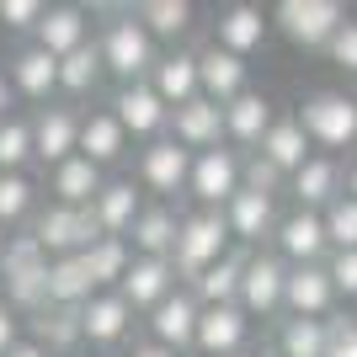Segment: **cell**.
<instances>
[{
	"label": "cell",
	"mask_w": 357,
	"mask_h": 357,
	"mask_svg": "<svg viewBox=\"0 0 357 357\" xmlns=\"http://www.w3.org/2000/svg\"><path fill=\"white\" fill-rule=\"evenodd\" d=\"M96 48H102L107 75H112L118 86H139V80H149L155 64H160V43L149 38L139 11H112L102 22V32H96Z\"/></svg>",
	"instance_id": "6da1fadb"
},
{
	"label": "cell",
	"mask_w": 357,
	"mask_h": 357,
	"mask_svg": "<svg viewBox=\"0 0 357 357\" xmlns=\"http://www.w3.org/2000/svg\"><path fill=\"white\" fill-rule=\"evenodd\" d=\"M0 288H6V304H11L22 320H32L38 310H48V256L32 235H11L6 245V261H0Z\"/></svg>",
	"instance_id": "7a4b0ae2"
},
{
	"label": "cell",
	"mask_w": 357,
	"mask_h": 357,
	"mask_svg": "<svg viewBox=\"0 0 357 357\" xmlns=\"http://www.w3.org/2000/svg\"><path fill=\"white\" fill-rule=\"evenodd\" d=\"M229 224H224V213L213 208H197L181 219V235H176V251H171V267H176V278H187V283H197L203 272L213 267V261H224L229 256Z\"/></svg>",
	"instance_id": "3957f363"
},
{
	"label": "cell",
	"mask_w": 357,
	"mask_h": 357,
	"mask_svg": "<svg viewBox=\"0 0 357 357\" xmlns=\"http://www.w3.org/2000/svg\"><path fill=\"white\" fill-rule=\"evenodd\" d=\"M347 22L352 16H347L342 0H278L272 6V27L294 48H331Z\"/></svg>",
	"instance_id": "277c9868"
},
{
	"label": "cell",
	"mask_w": 357,
	"mask_h": 357,
	"mask_svg": "<svg viewBox=\"0 0 357 357\" xmlns=\"http://www.w3.org/2000/svg\"><path fill=\"white\" fill-rule=\"evenodd\" d=\"M298 123H304L310 144L352 149L357 144V96H347V91H314V96H304V107H298Z\"/></svg>",
	"instance_id": "5b68a950"
},
{
	"label": "cell",
	"mask_w": 357,
	"mask_h": 357,
	"mask_svg": "<svg viewBox=\"0 0 357 357\" xmlns=\"http://www.w3.org/2000/svg\"><path fill=\"white\" fill-rule=\"evenodd\" d=\"M27 235L43 245L48 261H59V256H80V251H91V245L102 240V229H96L91 208H64V203H48V208L32 219Z\"/></svg>",
	"instance_id": "8992f818"
},
{
	"label": "cell",
	"mask_w": 357,
	"mask_h": 357,
	"mask_svg": "<svg viewBox=\"0 0 357 357\" xmlns=\"http://www.w3.org/2000/svg\"><path fill=\"white\" fill-rule=\"evenodd\" d=\"M80 107L70 102H48L32 112V149H38V165L43 171H54V165L75 160L80 155Z\"/></svg>",
	"instance_id": "52a82bcc"
},
{
	"label": "cell",
	"mask_w": 357,
	"mask_h": 357,
	"mask_svg": "<svg viewBox=\"0 0 357 357\" xmlns=\"http://www.w3.org/2000/svg\"><path fill=\"white\" fill-rule=\"evenodd\" d=\"M245 187V160H240V149L219 144V149H203L192 160V187L187 192L197 197V208H213L224 213V203Z\"/></svg>",
	"instance_id": "ba28073f"
},
{
	"label": "cell",
	"mask_w": 357,
	"mask_h": 357,
	"mask_svg": "<svg viewBox=\"0 0 357 357\" xmlns=\"http://www.w3.org/2000/svg\"><path fill=\"white\" fill-rule=\"evenodd\" d=\"M192 149H181L176 139L165 134V139H155V144H144L139 149V187L144 192H155L165 203V197H181L187 187H192Z\"/></svg>",
	"instance_id": "9c48e42d"
},
{
	"label": "cell",
	"mask_w": 357,
	"mask_h": 357,
	"mask_svg": "<svg viewBox=\"0 0 357 357\" xmlns=\"http://www.w3.org/2000/svg\"><path fill=\"white\" fill-rule=\"evenodd\" d=\"M6 80H11L16 102H27L32 112L48 102H59V59L38 43H22L11 48V59H6Z\"/></svg>",
	"instance_id": "30bf717a"
},
{
	"label": "cell",
	"mask_w": 357,
	"mask_h": 357,
	"mask_svg": "<svg viewBox=\"0 0 357 357\" xmlns=\"http://www.w3.org/2000/svg\"><path fill=\"white\" fill-rule=\"evenodd\" d=\"M288 298V261L278 251H251L245 256V278H240V310L245 314H278Z\"/></svg>",
	"instance_id": "8fae6325"
},
{
	"label": "cell",
	"mask_w": 357,
	"mask_h": 357,
	"mask_svg": "<svg viewBox=\"0 0 357 357\" xmlns=\"http://www.w3.org/2000/svg\"><path fill=\"white\" fill-rule=\"evenodd\" d=\"M278 256L288 267H326L331 261V235H326V213H310V208H294L278 219Z\"/></svg>",
	"instance_id": "7c38bea8"
},
{
	"label": "cell",
	"mask_w": 357,
	"mask_h": 357,
	"mask_svg": "<svg viewBox=\"0 0 357 357\" xmlns=\"http://www.w3.org/2000/svg\"><path fill=\"white\" fill-rule=\"evenodd\" d=\"M112 118L123 123V134H128V139H144V144H155V139L171 134V107L155 96L149 80L112 91Z\"/></svg>",
	"instance_id": "4fadbf2b"
},
{
	"label": "cell",
	"mask_w": 357,
	"mask_h": 357,
	"mask_svg": "<svg viewBox=\"0 0 357 357\" xmlns=\"http://www.w3.org/2000/svg\"><path fill=\"white\" fill-rule=\"evenodd\" d=\"M197 320H203L197 294L192 288H176L160 310H149V342H160L176 357H187V352H197Z\"/></svg>",
	"instance_id": "5bb4252c"
},
{
	"label": "cell",
	"mask_w": 357,
	"mask_h": 357,
	"mask_svg": "<svg viewBox=\"0 0 357 357\" xmlns=\"http://www.w3.org/2000/svg\"><path fill=\"white\" fill-rule=\"evenodd\" d=\"M128 331H134V310H128L123 294H96L86 310H80V342L96 347L102 357L128 342Z\"/></svg>",
	"instance_id": "9a60e30c"
},
{
	"label": "cell",
	"mask_w": 357,
	"mask_h": 357,
	"mask_svg": "<svg viewBox=\"0 0 357 357\" xmlns=\"http://www.w3.org/2000/svg\"><path fill=\"white\" fill-rule=\"evenodd\" d=\"M118 294L128 298L134 314L160 310L165 298L176 294V267H171V256H134V267H128V278L118 283Z\"/></svg>",
	"instance_id": "2e32d148"
},
{
	"label": "cell",
	"mask_w": 357,
	"mask_h": 357,
	"mask_svg": "<svg viewBox=\"0 0 357 357\" xmlns=\"http://www.w3.org/2000/svg\"><path fill=\"white\" fill-rule=\"evenodd\" d=\"M139 213H144V187L128 181V176H112L102 187V197L91 203V219H96L102 240H128V229H134Z\"/></svg>",
	"instance_id": "e0dca14e"
},
{
	"label": "cell",
	"mask_w": 357,
	"mask_h": 357,
	"mask_svg": "<svg viewBox=\"0 0 357 357\" xmlns=\"http://www.w3.org/2000/svg\"><path fill=\"white\" fill-rule=\"evenodd\" d=\"M224 224L240 245H261L267 235H278V203L272 192H256V187H240L229 203H224Z\"/></svg>",
	"instance_id": "ac0fdd59"
},
{
	"label": "cell",
	"mask_w": 357,
	"mask_h": 357,
	"mask_svg": "<svg viewBox=\"0 0 357 357\" xmlns=\"http://www.w3.org/2000/svg\"><path fill=\"white\" fill-rule=\"evenodd\" d=\"M245 336H251V314L240 304L203 310V320H197V352L203 357H240L245 352Z\"/></svg>",
	"instance_id": "d6986e66"
},
{
	"label": "cell",
	"mask_w": 357,
	"mask_h": 357,
	"mask_svg": "<svg viewBox=\"0 0 357 357\" xmlns=\"http://www.w3.org/2000/svg\"><path fill=\"white\" fill-rule=\"evenodd\" d=\"M283 310L294 320H331L336 310V283L326 267H288V298Z\"/></svg>",
	"instance_id": "ffe728a7"
},
{
	"label": "cell",
	"mask_w": 357,
	"mask_h": 357,
	"mask_svg": "<svg viewBox=\"0 0 357 357\" xmlns=\"http://www.w3.org/2000/svg\"><path fill=\"white\" fill-rule=\"evenodd\" d=\"M171 139H176L181 149H192V155L219 149V144H224V107L208 102V96H197V102L176 107V112H171Z\"/></svg>",
	"instance_id": "44dd1931"
},
{
	"label": "cell",
	"mask_w": 357,
	"mask_h": 357,
	"mask_svg": "<svg viewBox=\"0 0 357 357\" xmlns=\"http://www.w3.org/2000/svg\"><path fill=\"white\" fill-rule=\"evenodd\" d=\"M149 86H155V96H160L171 112H176V107H187V102H197V96H203L197 54H187V48H171V54H160L155 75H149Z\"/></svg>",
	"instance_id": "7402d4cb"
},
{
	"label": "cell",
	"mask_w": 357,
	"mask_h": 357,
	"mask_svg": "<svg viewBox=\"0 0 357 357\" xmlns=\"http://www.w3.org/2000/svg\"><path fill=\"white\" fill-rule=\"evenodd\" d=\"M288 192L298 197V208L326 213L331 203L342 197V160H336V155H310V160H304V171H294Z\"/></svg>",
	"instance_id": "603a6c76"
},
{
	"label": "cell",
	"mask_w": 357,
	"mask_h": 357,
	"mask_svg": "<svg viewBox=\"0 0 357 357\" xmlns=\"http://www.w3.org/2000/svg\"><path fill=\"white\" fill-rule=\"evenodd\" d=\"M272 123H278V112H272V96H261V91H245V96H235V102L224 107V139L229 144L261 149V139L272 134Z\"/></svg>",
	"instance_id": "cb8c5ba5"
},
{
	"label": "cell",
	"mask_w": 357,
	"mask_h": 357,
	"mask_svg": "<svg viewBox=\"0 0 357 357\" xmlns=\"http://www.w3.org/2000/svg\"><path fill=\"white\" fill-rule=\"evenodd\" d=\"M32 43L48 48L54 59H70L75 48L91 43V11H86V6H48L43 27L32 32Z\"/></svg>",
	"instance_id": "d4e9b609"
},
{
	"label": "cell",
	"mask_w": 357,
	"mask_h": 357,
	"mask_svg": "<svg viewBox=\"0 0 357 357\" xmlns=\"http://www.w3.org/2000/svg\"><path fill=\"white\" fill-rule=\"evenodd\" d=\"M102 187H107V171L91 165L86 155H75V160L48 171V192H54V203H64V208H91V203L102 197Z\"/></svg>",
	"instance_id": "484cf974"
},
{
	"label": "cell",
	"mask_w": 357,
	"mask_h": 357,
	"mask_svg": "<svg viewBox=\"0 0 357 357\" xmlns=\"http://www.w3.org/2000/svg\"><path fill=\"white\" fill-rule=\"evenodd\" d=\"M267 32H272V16H261L256 6H224L219 22H213V43L229 48L235 59H245L267 43Z\"/></svg>",
	"instance_id": "4316f807"
},
{
	"label": "cell",
	"mask_w": 357,
	"mask_h": 357,
	"mask_svg": "<svg viewBox=\"0 0 357 357\" xmlns=\"http://www.w3.org/2000/svg\"><path fill=\"white\" fill-rule=\"evenodd\" d=\"M80 155L91 165H118L128 155V134H123V123L112 118V107H91L86 118H80Z\"/></svg>",
	"instance_id": "83f0119b"
},
{
	"label": "cell",
	"mask_w": 357,
	"mask_h": 357,
	"mask_svg": "<svg viewBox=\"0 0 357 357\" xmlns=\"http://www.w3.org/2000/svg\"><path fill=\"white\" fill-rule=\"evenodd\" d=\"M197 75H203V96L208 102H219V107H229L235 96H245V59H235L229 48H219V43H208L203 54H197Z\"/></svg>",
	"instance_id": "f1b7e54d"
},
{
	"label": "cell",
	"mask_w": 357,
	"mask_h": 357,
	"mask_svg": "<svg viewBox=\"0 0 357 357\" xmlns=\"http://www.w3.org/2000/svg\"><path fill=\"white\" fill-rule=\"evenodd\" d=\"M176 235H181V213L171 203H149L134 219V229H128V251L134 256H171Z\"/></svg>",
	"instance_id": "f546056e"
},
{
	"label": "cell",
	"mask_w": 357,
	"mask_h": 357,
	"mask_svg": "<svg viewBox=\"0 0 357 357\" xmlns=\"http://www.w3.org/2000/svg\"><path fill=\"white\" fill-rule=\"evenodd\" d=\"M107 80V59H102V48H96V38H91L86 48H75L70 59H59V102L80 107L86 96H96Z\"/></svg>",
	"instance_id": "4dcf8cb0"
},
{
	"label": "cell",
	"mask_w": 357,
	"mask_h": 357,
	"mask_svg": "<svg viewBox=\"0 0 357 357\" xmlns=\"http://www.w3.org/2000/svg\"><path fill=\"white\" fill-rule=\"evenodd\" d=\"M256 155H267V160L278 165L288 181H294V171H304V160H310L314 149H310V134H304V123H298V118H278Z\"/></svg>",
	"instance_id": "1f68e13d"
},
{
	"label": "cell",
	"mask_w": 357,
	"mask_h": 357,
	"mask_svg": "<svg viewBox=\"0 0 357 357\" xmlns=\"http://www.w3.org/2000/svg\"><path fill=\"white\" fill-rule=\"evenodd\" d=\"M91 298H96V283H91V272H86L80 256L48 261V304H59V310H86Z\"/></svg>",
	"instance_id": "d6a6232c"
},
{
	"label": "cell",
	"mask_w": 357,
	"mask_h": 357,
	"mask_svg": "<svg viewBox=\"0 0 357 357\" xmlns=\"http://www.w3.org/2000/svg\"><path fill=\"white\" fill-rule=\"evenodd\" d=\"M27 326H32V342L48 347L54 357H70L75 347H86V342H80V310H59V304H48V310L32 314Z\"/></svg>",
	"instance_id": "836d02e7"
},
{
	"label": "cell",
	"mask_w": 357,
	"mask_h": 357,
	"mask_svg": "<svg viewBox=\"0 0 357 357\" xmlns=\"http://www.w3.org/2000/svg\"><path fill=\"white\" fill-rule=\"evenodd\" d=\"M240 278H245V251H229L224 261H213V267L192 283L197 304H203V310H219V304H240Z\"/></svg>",
	"instance_id": "e575fe53"
},
{
	"label": "cell",
	"mask_w": 357,
	"mask_h": 357,
	"mask_svg": "<svg viewBox=\"0 0 357 357\" xmlns=\"http://www.w3.org/2000/svg\"><path fill=\"white\" fill-rule=\"evenodd\" d=\"M80 261H86L96 294H118V283L134 267V251H128V240H96L91 251H80Z\"/></svg>",
	"instance_id": "d590c367"
},
{
	"label": "cell",
	"mask_w": 357,
	"mask_h": 357,
	"mask_svg": "<svg viewBox=\"0 0 357 357\" xmlns=\"http://www.w3.org/2000/svg\"><path fill=\"white\" fill-rule=\"evenodd\" d=\"M139 22L149 27V38L155 43H176V38H187L197 22V11L187 6V0H144L139 6Z\"/></svg>",
	"instance_id": "8d00e7d4"
},
{
	"label": "cell",
	"mask_w": 357,
	"mask_h": 357,
	"mask_svg": "<svg viewBox=\"0 0 357 357\" xmlns=\"http://www.w3.org/2000/svg\"><path fill=\"white\" fill-rule=\"evenodd\" d=\"M32 160H38V149H32V112H11L0 123V171L6 176H27Z\"/></svg>",
	"instance_id": "74e56055"
},
{
	"label": "cell",
	"mask_w": 357,
	"mask_h": 357,
	"mask_svg": "<svg viewBox=\"0 0 357 357\" xmlns=\"http://www.w3.org/2000/svg\"><path fill=\"white\" fill-rule=\"evenodd\" d=\"M278 352L283 357H326L331 352V320H294L288 314L278 331Z\"/></svg>",
	"instance_id": "f35d334b"
},
{
	"label": "cell",
	"mask_w": 357,
	"mask_h": 357,
	"mask_svg": "<svg viewBox=\"0 0 357 357\" xmlns=\"http://www.w3.org/2000/svg\"><path fill=\"white\" fill-rule=\"evenodd\" d=\"M32 219H38V187H32V176H6L0 171V229H22Z\"/></svg>",
	"instance_id": "ab89813d"
},
{
	"label": "cell",
	"mask_w": 357,
	"mask_h": 357,
	"mask_svg": "<svg viewBox=\"0 0 357 357\" xmlns=\"http://www.w3.org/2000/svg\"><path fill=\"white\" fill-rule=\"evenodd\" d=\"M326 235H331V251H357V197H336L326 208Z\"/></svg>",
	"instance_id": "60d3db41"
},
{
	"label": "cell",
	"mask_w": 357,
	"mask_h": 357,
	"mask_svg": "<svg viewBox=\"0 0 357 357\" xmlns=\"http://www.w3.org/2000/svg\"><path fill=\"white\" fill-rule=\"evenodd\" d=\"M43 16H48L43 0H0V27H6V32L32 38V32L43 27Z\"/></svg>",
	"instance_id": "b9f144b4"
},
{
	"label": "cell",
	"mask_w": 357,
	"mask_h": 357,
	"mask_svg": "<svg viewBox=\"0 0 357 357\" xmlns=\"http://www.w3.org/2000/svg\"><path fill=\"white\" fill-rule=\"evenodd\" d=\"M326 272L336 283V298H357V251H331Z\"/></svg>",
	"instance_id": "7bdbcfd3"
},
{
	"label": "cell",
	"mask_w": 357,
	"mask_h": 357,
	"mask_svg": "<svg viewBox=\"0 0 357 357\" xmlns=\"http://www.w3.org/2000/svg\"><path fill=\"white\" fill-rule=\"evenodd\" d=\"M283 181H288V176L267 160V155H251V160H245V187H256V192H272V197H278V187H283Z\"/></svg>",
	"instance_id": "ee69618b"
},
{
	"label": "cell",
	"mask_w": 357,
	"mask_h": 357,
	"mask_svg": "<svg viewBox=\"0 0 357 357\" xmlns=\"http://www.w3.org/2000/svg\"><path fill=\"white\" fill-rule=\"evenodd\" d=\"M326 357H357V320L352 314H331V352Z\"/></svg>",
	"instance_id": "f6af8a7d"
},
{
	"label": "cell",
	"mask_w": 357,
	"mask_h": 357,
	"mask_svg": "<svg viewBox=\"0 0 357 357\" xmlns=\"http://www.w3.org/2000/svg\"><path fill=\"white\" fill-rule=\"evenodd\" d=\"M326 54H331V64H336V70L357 75V22H347V27L336 32V43H331Z\"/></svg>",
	"instance_id": "bcb514c9"
},
{
	"label": "cell",
	"mask_w": 357,
	"mask_h": 357,
	"mask_svg": "<svg viewBox=\"0 0 357 357\" xmlns=\"http://www.w3.org/2000/svg\"><path fill=\"white\" fill-rule=\"evenodd\" d=\"M22 326H27V320H22V314H16L11 304H6V298H0V357L11 352L16 342H22Z\"/></svg>",
	"instance_id": "7dc6e473"
},
{
	"label": "cell",
	"mask_w": 357,
	"mask_h": 357,
	"mask_svg": "<svg viewBox=\"0 0 357 357\" xmlns=\"http://www.w3.org/2000/svg\"><path fill=\"white\" fill-rule=\"evenodd\" d=\"M16 112V91H11V80H6V70H0V123Z\"/></svg>",
	"instance_id": "c3c4849f"
},
{
	"label": "cell",
	"mask_w": 357,
	"mask_h": 357,
	"mask_svg": "<svg viewBox=\"0 0 357 357\" xmlns=\"http://www.w3.org/2000/svg\"><path fill=\"white\" fill-rule=\"evenodd\" d=\"M6 357H54V352H48V347H38L32 336H22V342H16L11 352H6Z\"/></svg>",
	"instance_id": "681fc988"
},
{
	"label": "cell",
	"mask_w": 357,
	"mask_h": 357,
	"mask_svg": "<svg viewBox=\"0 0 357 357\" xmlns=\"http://www.w3.org/2000/svg\"><path fill=\"white\" fill-rule=\"evenodd\" d=\"M128 357H176V352L160 347V342H134V347H128Z\"/></svg>",
	"instance_id": "f907efd6"
},
{
	"label": "cell",
	"mask_w": 357,
	"mask_h": 357,
	"mask_svg": "<svg viewBox=\"0 0 357 357\" xmlns=\"http://www.w3.org/2000/svg\"><path fill=\"white\" fill-rule=\"evenodd\" d=\"M347 197H357V160L347 165Z\"/></svg>",
	"instance_id": "816d5d0a"
},
{
	"label": "cell",
	"mask_w": 357,
	"mask_h": 357,
	"mask_svg": "<svg viewBox=\"0 0 357 357\" xmlns=\"http://www.w3.org/2000/svg\"><path fill=\"white\" fill-rule=\"evenodd\" d=\"M6 245H11V235H6V229H0V261H6Z\"/></svg>",
	"instance_id": "f5cc1de1"
},
{
	"label": "cell",
	"mask_w": 357,
	"mask_h": 357,
	"mask_svg": "<svg viewBox=\"0 0 357 357\" xmlns=\"http://www.w3.org/2000/svg\"><path fill=\"white\" fill-rule=\"evenodd\" d=\"M91 357H102V352H91Z\"/></svg>",
	"instance_id": "db71d44e"
}]
</instances>
